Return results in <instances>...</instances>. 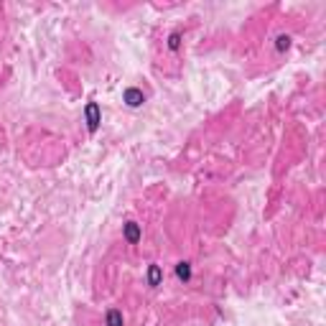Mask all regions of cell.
Listing matches in <instances>:
<instances>
[{
	"instance_id": "7a4b0ae2",
	"label": "cell",
	"mask_w": 326,
	"mask_h": 326,
	"mask_svg": "<svg viewBox=\"0 0 326 326\" xmlns=\"http://www.w3.org/2000/svg\"><path fill=\"white\" fill-rule=\"evenodd\" d=\"M122 102L127 105V107H143V102H145V94L138 89V87H127L125 92H122Z\"/></svg>"
},
{
	"instance_id": "277c9868",
	"label": "cell",
	"mask_w": 326,
	"mask_h": 326,
	"mask_svg": "<svg viewBox=\"0 0 326 326\" xmlns=\"http://www.w3.org/2000/svg\"><path fill=\"white\" fill-rule=\"evenodd\" d=\"M160 280H163V270H160V265H150V268H148V285H150V288H158V285H160Z\"/></svg>"
},
{
	"instance_id": "5b68a950",
	"label": "cell",
	"mask_w": 326,
	"mask_h": 326,
	"mask_svg": "<svg viewBox=\"0 0 326 326\" xmlns=\"http://www.w3.org/2000/svg\"><path fill=\"white\" fill-rule=\"evenodd\" d=\"M122 311H117V308H110L107 311V316H105V323L107 326H122Z\"/></svg>"
},
{
	"instance_id": "52a82bcc",
	"label": "cell",
	"mask_w": 326,
	"mask_h": 326,
	"mask_svg": "<svg viewBox=\"0 0 326 326\" xmlns=\"http://www.w3.org/2000/svg\"><path fill=\"white\" fill-rule=\"evenodd\" d=\"M275 49H278V54L288 51V49H290V36H278V39H275Z\"/></svg>"
},
{
	"instance_id": "3957f363",
	"label": "cell",
	"mask_w": 326,
	"mask_h": 326,
	"mask_svg": "<svg viewBox=\"0 0 326 326\" xmlns=\"http://www.w3.org/2000/svg\"><path fill=\"white\" fill-rule=\"evenodd\" d=\"M122 237H125V242L138 245V242H140V237H143L140 224H138V222H127V224H122Z\"/></svg>"
},
{
	"instance_id": "ba28073f",
	"label": "cell",
	"mask_w": 326,
	"mask_h": 326,
	"mask_svg": "<svg viewBox=\"0 0 326 326\" xmlns=\"http://www.w3.org/2000/svg\"><path fill=\"white\" fill-rule=\"evenodd\" d=\"M179 46H181V34H179V31H174V34L169 36V49H171V51H176Z\"/></svg>"
},
{
	"instance_id": "6da1fadb",
	"label": "cell",
	"mask_w": 326,
	"mask_h": 326,
	"mask_svg": "<svg viewBox=\"0 0 326 326\" xmlns=\"http://www.w3.org/2000/svg\"><path fill=\"white\" fill-rule=\"evenodd\" d=\"M84 120H87V130H89V133H97V127H100V122H102V110H100L97 102H87V107H84Z\"/></svg>"
},
{
	"instance_id": "8992f818",
	"label": "cell",
	"mask_w": 326,
	"mask_h": 326,
	"mask_svg": "<svg viewBox=\"0 0 326 326\" xmlns=\"http://www.w3.org/2000/svg\"><path fill=\"white\" fill-rule=\"evenodd\" d=\"M176 275H179V280H184V283H189L191 280V263H179L176 265Z\"/></svg>"
}]
</instances>
